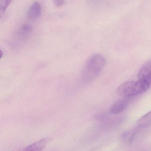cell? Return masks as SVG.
<instances>
[{
    "label": "cell",
    "mask_w": 151,
    "mask_h": 151,
    "mask_svg": "<svg viewBox=\"0 0 151 151\" xmlns=\"http://www.w3.org/2000/svg\"><path fill=\"white\" fill-rule=\"evenodd\" d=\"M49 138H44L29 145L22 151H41L44 149L50 141Z\"/></svg>",
    "instance_id": "5"
},
{
    "label": "cell",
    "mask_w": 151,
    "mask_h": 151,
    "mask_svg": "<svg viewBox=\"0 0 151 151\" xmlns=\"http://www.w3.org/2000/svg\"><path fill=\"white\" fill-rule=\"evenodd\" d=\"M129 103V99H122L115 102L111 106L110 111L114 114H118L122 113L127 108Z\"/></svg>",
    "instance_id": "4"
},
{
    "label": "cell",
    "mask_w": 151,
    "mask_h": 151,
    "mask_svg": "<svg viewBox=\"0 0 151 151\" xmlns=\"http://www.w3.org/2000/svg\"><path fill=\"white\" fill-rule=\"evenodd\" d=\"M64 1H55V4L56 5V6H61L63 4Z\"/></svg>",
    "instance_id": "11"
},
{
    "label": "cell",
    "mask_w": 151,
    "mask_h": 151,
    "mask_svg": "<svg viewBox=\"0 0 151 151\" xmlns=\"http://www.w3.org/2000/svg\"><path fill=\"white\" fill-rule=\"evenodd\" d=\"M105 59L101 55L96 54L88 60L82 73V79L89 83L95 79L100 73L105 64Z\"/></svg>",
    "instance_id": "1"
},
{
    "label": "cell",
    "mask_w": 151,
    "mask_h": 151,
    "mask_svg": "<svg viewBox=\"0 0 151 151\" xmlns=\"http://www.w3.org/2000/svg\"><path fill=\"white\" fill-rule=\"evenodd\" d=\"M42 14V6L40 3L35 2L30 6L27 16L31 20H35L40 17Z\"/></svg>",
    "instance_id": "6"
},
{
    "label": "cell",
    "mask_w": 151,
    "mask_h": 151,
    "mask_svg": "<svg viewBox=\"0 0 151 151\" xmlns=\"http://www.w3.org/2000/svg\"><path fill=\"white\" fill-rule=\"evenodd\" d=\"M138 80L151 84V60L146 62L141 66L138 73Z\"/></svg>",
    "instance_id": "3"
},
{
    "label": "cell",
    "mask_w": 151,
    "mask_h": 151,
    "mask_svg": "<svg viewBox=\"0 0 151 151\" xmlns=\"http://www.w3.org/2000/svg\"><path fill=\"white\" fill-rule=\"evenodd\" d=\"M32 31V28L29 24H24L20 28L17 33V36L20 39L27 37Z\"/></svg>",
    "instance_id": "8"
},
{
    "label": "cell",
    "mask_w": 151,
    "mask_h": 151,
    "mask_svg": "<svg viewBox=\"0 0 151 151\" xmlns=\"http://www.w3.org/2000/svg\"><path fill=\"white\" fill-rule=\"evenodd\" d=\"M139 128H145L151 125V111L140 117L137 122Z\"/></svg>",
    "instance_id": "7"
},
{
    "label": "cell",
    "mask_w": 151,
    "mask_h": 151,
    "mask_svg": "<svg viewBox=\"0 0 151 151\" xmlns=\"http://www.w3.org/2000/svg\"><path fill=\"white\" fill-rule=\"evenodd\" d=\"M127 151H151V144L144 143L134 147Z\"/></svg>",
    "instance_id": "9"
},
{
    "label": "cell",
    "mask_w": 151,
    "mask_h": 151,
    "mask_svg": "<svg viewBox=\"0 0 151 151\" xmlns=\"http://www.w3.org/2000/svg\"><path fill=\"white\" fill-rule=\"evenodd\" d=\"M10 3V1H0V12L1 14L6 11Z\"/></svg>",
    "instance_id": "10"
},
{
    "label": "cell",
    "mask_w": 151,
    "mask_h": 151,
    "mask_svg": "<svg viewBox=\"0 0 151 151\" xmlns=\"http://www.w3.org/2000/svg\"><path fill=\"white\" fill-rule=\"evenodd\" d=\"M150 85L141 81H128L121 84L116 90L117 95L124 98H129L142 94L149 88Z\"/></svg>",
    "instance_id": "2"
}]
</instances>
